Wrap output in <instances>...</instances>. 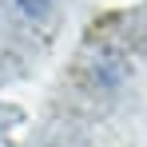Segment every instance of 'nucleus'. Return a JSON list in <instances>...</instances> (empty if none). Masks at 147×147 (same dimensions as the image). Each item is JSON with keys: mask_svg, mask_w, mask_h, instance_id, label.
I'll return each mask as SVG.
<instances>
[{"mask_svg": "<svg viewBox=\"0 0 147 147\" xmlns=\"http://www.w3.org/2000/svg\"><path fill=\"white\" fill-rule=\"evenodd\" d=\"M92 76H96V84L103 88V92H115L123 80H127V60H123V56H115V52H99Z\"/></svg>", "mask_w": 147, "mask_h": 147, "instance_id": "f257e3e1", "label": "nucleus"}, {"mask_svg": "<svg viewBox=\"0 0 147 147\" xmlns=\"http://www.w3.org/2000/svg\"><path fill=\"white\" fill-rule=\"evenodd\" d=\"M16 8L24 12L28 20H48L52 8H56V0H16Z\"/></svg>", "mask_w": 147, "mask_h": 147, "instance_id": "f03ea898", "label": "nucleus"}, {"mask_svg": "<svg viewBox=\"0 0 147 147\" xmlns=\"http://www.w3.org/2000/svg\"><path fill=\"white\" fill-rule=\"evenodd\" d=\"M48 147H52V143H48Z\"/></svg>", "mask_w": 147, "mask_h": 147, "instance_id": "7ed1b4c3", "label": "nucleus"}]
</instances>
